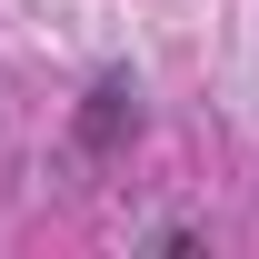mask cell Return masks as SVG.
Segmentation results:
<instances>
[{"mask_svg":"<svg viewBox=\"0 0 259 259\" xmlns=\"http://www.w3.org/2000/svg\"><path fill=\"white\" fill-rule=\"evenodd\" d=\"M130 130H140V80L130 70H100L90 90H80V110H70V140H80V160H120Z\"/></svg>","mask_w":259,"mask_h":259,"instance_id":"1","label":"cell"}]
</instances>
